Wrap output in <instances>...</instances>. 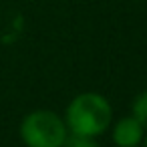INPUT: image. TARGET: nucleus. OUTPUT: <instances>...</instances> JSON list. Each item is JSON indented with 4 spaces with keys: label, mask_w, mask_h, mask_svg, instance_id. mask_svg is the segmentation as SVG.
<instances>
[{
    "label": "nucleus",
    "mask_w": 147,
    "mask_h": 147,
    "mask_svg": "<svg viewBox=\"0 0 147 147\" xmlns=\"http://www.w3.org/2000/svg\"><path fill=\"white\" fill-rule=\"evenodd\" d=\"M111 117H113L111 105L103 95L81 93L69 103L63 119L67 123L69 133L97 137L111 125Z\"/></svg>",
    "instance_id": "1"
},
{
    "label": "nucleus",
    "mask_w": 147,
    "mask_h": 147,
    "mask_svg": "<svg viewBox=\"0 0 147 147\" xmlns=\"http://www.w3.org/2000/svg\"><path fill=\"white\" fill-rule=\"evenodd\" d=\"M67 137L65 119L49 109H36L20 123V139L26 147H63Z\"/></svg>",
    "instance_id": "2"
},
{
    "label": "nucleus",
    "mask_w": 147,
    "mask_h": 147,
    "mask_svg": "<svg viewBox=\"0 0 147 147\" xmlns=\"http://www.w3.org/2000/svg\"><path fill=\"white\" fill-rule=\"evenodd\" d=\"M145 137V127L133 117H121L115 127H113V143L117 147H137L139 143H143Z\"/></svg>",
    "instance_id": "3"
},
{
    "label": "nucleus",
    "mask_w": 147,
    "mask_h": 147,
    "mask_svg": "<svg viewBox=\"0 0 147 147\" xmlns=\"http://www.w3.org/2000/svg\"><path fill=\"white\" fill-rule=\"evenodd\" d=\"M131 111H133V117L143 127H147V91H143L135 97V101L131 105Z\"/></svg>",
    "instance_id": "4"
},
{
    "label": "nucleus",
    "mask_w": 147,
    "mask_h": 147,
    "mask_svg": "<svg viewBox=\"0 0 147 147\" xmlns=\"http://www.w3.org/2000/svg\"><path fill=\"white\" fill-rule=\"evenodd\" d=\"M63 147H99V143L95 141V137H85V135L69 133V137H67Z\"/></svg>",
    "instance_id": "5"
},
{
    "label": "nucleus",
    "mask_w": 147,
    "mask_h": 147,
    "mask_svg": "<svg viewBox=\"0 0 147 147\" xmlns=\"http://www.w3.org/2000/svg\"><path fill=\"white\" fill-rule=\"evenodd\" d=\"M143 147H147V133H145V137H143Z\"/></svg>",
    "instance_id": "6"
}]
</instances>
